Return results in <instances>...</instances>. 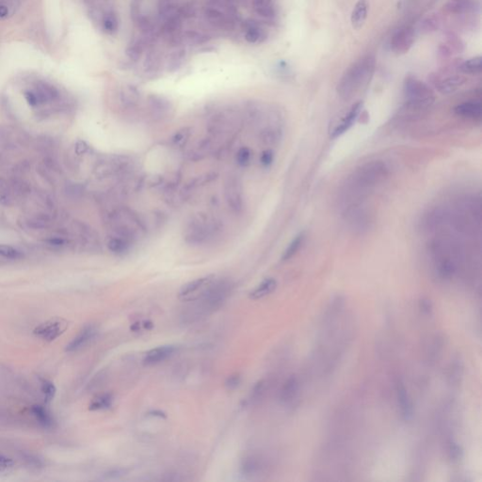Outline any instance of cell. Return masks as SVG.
<instances>
[{
    "label": "cell",
    "instance_id": "cell-32",
    "mask_svg": "<svg viewBox=\"0 0 482 482\" xmlns=\"http://www.w3.org/2000/svg\"><path fill=\"white\" fill-rule=\"evenodd\" d=\"M460 70L465 75H478L482 71V58L480 56L465 60L460 66Z\"/></svg>",
    "mask_w": 482,
    "mask_h": 482
},
{
    "label": "cell",
    "instance_id": "cell-4",
    "mask_svg": "<svg viewBox=\"0 0 482 482\" xmlns=\"http://www.w3.org/2000/svg\"><path fill=\"white\" fill-rule=\"evenodd\" d=\"M218 230V222L206 214L198 213L186 222L183 237L187 244L199 246L213 238Z\"/></svg>",
    "mask_w": 482,
    "mask_h": 482
},
{
    "label": "cell",
    "instance_id": "cell-38",
    "mask_svg": "<svg viewBox=\"0 0 482 482\" xmlns=\"http://www.w3.org/2000/svg\"><path fill=\"white\" fill-rule=\"evenodd\" d=\"M41 389L45 397V403H49L55 398V395L57 392L56 386L47 379H41Z\"/></svg>",
    "mask_w": 482,
    "mask_h": 482
},
{
    "label": "cell",
    "instance_id": "cell-44",
    "mask_svg": "<svg viewBox=\"0 0 482 482\" xmlns=\"http://www.w3.org/2000/svg\"><path fill=\"white\" fill-rule=\"evenodd\" d=\"M12 202V195L6 182L0 179V203L3 205H10Z\"/></svg>",
    "mask_w": 482,
    "mask_h": 482
},
{
    "label": "cell",
    "instance_id": "cell-54",
    "mask_svg": "<svg viewBox=\"0 0 482 482\" xmlns=\"http://www.w3.org/2000/svg\"><path fill=\"white\" fill-rule=\"evenodd\" d=\"M88 148H89V147H88V145H87L85 142H79L77 144V148H76V150H77V154H85V153L87 152Z\"/></svg>",
    "mask_w": 482,
    "mask_h": 482
},
{
    "label": "cell",
    "instance_id": "cell-33",
    "mask_svg": "<svg viewBox=\"0 0 482 482\" xmlns=\"http://www.w3.org/2000/svg\"><path fill=\"white\" fill-rule=\"evenodd\" d=\"M30 411L33 412V415L36 417L40 425H42L44 428H51L54 424L53 418L44 407L33 405Z\"/></svg>",
    "mask_w": 482,
    "mask_h": 482
},
{
    "label": "cell",
    "instance_id": "cell-24",
    "mask_svg": "<svg viewBox=\"0 0 482 482\" xmlns=\"http://www.w3.org/2000/svg\"><path fill=\"white\" fill-rule=\"evenodd\" d=\"M277 281L273 278H269L264 280L263 282L259 283L258 286L250 293V299L251 300H260L264 297L270 295L274 290H276Z\"/></svg>",
    "mask_w": 482,
    "mask_h": 482
},
{
    "label": "cell",
    "instance_id": "cell-31",
    "mask_svg": "<svg viewBox=\"0 0 482 482\" xmlns=\"http://www.w3.org/2000/svg\"><path fill=\"white\" fill-rule=\"evenodd\" d=\"M140 101V93L134 87H128L121 92V103L123 107L131 109L136 107Z\"/></svg>",
    "mask_w": 482,
    "mask_h": 482
},
{
    "label": "cell",
    "instance_id": "cell-13",
    "mask_svg": "<svg viewBox=\"0 0 482 482\" xmlns=\"http://www.w3.org/2000/svg\"><path fill=\"white\" fill-rule=\"evenodd\" d=\"M216 148H217V144H216L215 137L211 135V137H208V138H205V139L201 140L194 146V148L190 150L189 157L193 161L201 160V159L206 157L207 155L212 154Z\"/></svg>",
    "mask_w": 482,
    "mask_h": 482
},
{
    "label": "cell",
    "instance_id": "cell-40",
    "mask_svg": "<svg viewBox=\"0 0 482 482\" xmlns=\"http://www.w3.org/2000/svg\"><path fill=\"white\" fill-rule=\"evenodd\" d=\"M103 27L105 31L110 33V34H112V33L117 31V29H118V19H117L114 13H107L104 16Z\"/></svg>",
    "mask_w": 482,
    "mask_h": 482
},
{
    "label": "cell",
    "instance_id": "cell-1",
    "mask_svg": "<svg viewBox=\"0 0 482 482\" xmlns=\"http://www.w3.org/2000/svg\"><path fill=\"white\" fill-rule=\"evenodd\" d=\"M388 168L383 161L374 160L357 168L341 188L340 205L347 211L362 205L363 200L385 179Z\"/></svg>",
    "mask_w": 482,
    "mask_h": 482
},
{
    "label": "cell",
    "instance_id": "cell-6",
    "mask_svg": "<svg viewBox=\"0 0 482 482\" xmlns=\"http://www.w3.org/2000/svg\"><path fill=\"white\" fill-rule=\"evenodd\" d=\"M403 90L408 105L412 109L428 108L434 102V94L431 88L415 77L406 78Z\"/></svg>",
    "mask_w": 482,
    "mask_h": 482
},
{
    "label": "cell",
    "instance_id": "cell-34",
    "mask_svg": "<svg viewBox=\"0 0 482 482\" xmlns=\"http://www.w3.org/2000/svg\"><path fill=\"white\" fill-rule=\"evenodd\" d=\"M191 135L190 128L188 127H184L181 128L175 132L172 139H171V143L175 148H182L186 145V142H188L189 138Z\"/></svg>",
    "mask_w": 482,
    "mask_h": 482
},
{
    "label": "cell",
    "instance_id": "cell-18",
    "mask_svg": "<svg viewBox=\"0 0 482 482\" xmlns=\"http://www.w3.org/2000/svg\"><path fill=\"white\" fill-rule=\"evenodd\" d=\"M397 396H398V402H399L401 416L405 421L411 420L412 417V405H411V399L406 390L405 386L403 385L401 382H399L397 386Z\"/></svg>",
    "mask_w": 482,
    "mask_h": 482
},
{
    "label": "cell",
    "instance_id": "cell-41",
    "mask_svg": "<svg viewBox=\"0 0 482 482\" xmlns=\"http://www.w3.org/2000/svg\"><path fill=\"white\" fill-rule=\"evenodd\" d=\"M144 49V44L143 42H137L133 45H130L128 48L126 49V55L131 60H138L139 58L142 57V52Z\"/></svg>",
    "mask_w": 482,
    "mask_h": 482
},
{
    "label": "cell",
    "instance_id": "cell-51",
    "mask_svg": "<svg viewBox=\"0 0 482 482\" xmlns=\"http://www.w3.org/2000/svg\"><path fill=\"white\" fill-rule=\"evenodd\" d=\"M126 470L118 468V469L110 470L107 474H105L106 478H118L121 476H124L126 474Z\"/></svg>",
    "mask_w": 482,
    "mask_h": 482
},
{
    "label": "cell",
    "instance_id": "cell-35",
    "mask_svg": "<svg viewBox=\"0 0 482 482\" xmlns=\"http://www.w3.org/2000/svg\"><path fill=\"white\" fill-rule=\"evenodd\" d=\"M209 37L196 31H186L181 35V43L187 45H202L209 41Z\"/></svg>",
    "mask_w": 482,
    "mask_h": 482
},
{
    "label": "cell",
    "instance_id": "cell-14",
    "mask_svg": "<svg viewBox=\"0 0 482 482\" xmlns=\"http://www.w3.org/2000/svg\"><path fill=\"white\" fill-rule=\"evenodd\" d=\"M216 177H217V174L208 173V174H202L200 176L193 178L188 183H186V186L181 189L180 193H179V198L182 201L187 199L194 190L199 188L200 186H205L206 184L215 180Z\"/></svg>",
    "mask_w": 482,
    "mask_h": 482
},
{
    "label": "cell",
    "instance_id": "cell-9",
    "mask_svg": "<svg viewBox=\"0 0 482 482\" xmlns=\"http://www.w3.org/2000/svg\"><path fill=\"white\" fill-rule=\"evenodd\" d=\"M68 322L63 318H55L41 324L33 331L34 334L45 341H53L65 333L68 328Z\"/></svg>",
    "mask_w": 482,
    "mask_h": 482
},
{
    "label": "cell",
    "instance_id": "cell-2",
    "mask_svg": "<svg viewBox=\"0 0 482 482\" xmlns=\"http://www.w3.org/2000/svg\"><path fill=\"white\" fill-rule=\"evenodd\" d=\"M376 66L373 56H366L350 66L337 85V92L343 99H349L371 79Z\"/></svg>",
    "mask_w": 482,
    "mask_h": 482
},
{
    "label": "cell",
    "instance_id": "cell-11",
    "mask_svg": "<svg viewBox=\"0 0 482 482\" xmlns=\"http://www.w3.org/2000/svg\"><path fill=\"white\" fill-rule=\"evenodd\" d=\"M215 280V275H206V276L197 278L193 281H190L181 287L179 292V297L184 301H194L197 297L204 291L206 286Z\"/></svg>",
    "mask_w": 482,
    "mask_h": 482
},
{
    "label": "cell",
    "instance_id": "cell-43",
    "mask_svg": "<svg viewBox=\"0 0 482 482\" xmlns=\"http://www.w3.org/2000/svg\"><path fill=\"white\" fill-rule=\"evenodd\" d=\"M251 152L248 147H241L237 154V162L240 166H247L251 161Z\"/></svg>",
    "mask_w": 482,
    "mask_h": 482
},
{
    "label": "cell",
    "instance_id": "cell-22",
    "mask_svg": "<svg viewBox=\"0 0 482 482\" xmlns=\"http://www.w3.org/2000/svg\"><path fill=\"white\" fill-rule=\"evenodd\" d=\"M132 245H133V243L128 239L120 237V236H117L114 234L108 240L109 250L111 252L118 254V255H122V254L128 252Z\"/></svg>",
    "mask_w": 482,
    "mask_h": 482
},
{
    "label": "cell",
    "instance_id": "cell-7",
    "mask_svg": "<svg viewBox=\"0 0 482 482\" xmlns=\"http://www.w3.org/2000/svg\"><path fill=\"white\" fill-rule=\"evenodd\" d=\"M240 124L241 119L238 111L227 110L213 116L208 122L207 129L211 135L219 138L221 136L230 135L237 131Z\"/></svg>",
    "mask_w": 482,
    "mask_h": 482
},
{
    "label": "cell",
    "instance_id": "cell-28",
    "mask_svg": "<svg viewBox=\"0 0 482 482\" xmlns=\"http://www.w3.org/2000/svg\"><path fill=\"white\" fill-rule=\"evenodd\" d=\"M261 469V461L255 455L245 457L241 463V472L244 476L256 475Z\"/></svg>",
    "mask_w": 482,
    "mask_h": 482
},
{
    "label": "cell",
    "instance_id": "cell-47",
    "mask_svg": "<svg viewBox=\"0 0 482 482\" xmlns=\"http://www.w3.org/2000/svg\"><path fill=\"white\" fill-rule=\"evenodd\" d=\"M264 390H265V382L263 380H261V381L258 382L256 385L253 387L252 392H251V399H253V400L259 399L262 396Z\"/></svg>",
    "mask_w": 482,
    "mask_h": 482
},
{
    "label": "cell",
    "instance_id": "cell-5",
    "mask_svg": "<svg viewBox=\"0 0 482 482\" xmlns=\"http://www.w3.org/2000/svg\"><path fill=\"white\" fill-rule=\"evenodd\" d=\"M231 291V284L227 281H213L209 283L204 291L197 297L196 300L199 302L196 312V316L206 315L212 313L219 309L224 303L227 297Z\"/></svg>",
    "mask_w": 482,
    "mask_h": 482
},
{
    "label": "cell",
    "instance_id": "cell-48",
    "mask_svg": "<svg viewBox=\"0 0 482 482\" xmlns=\"http://www.w3.org/2000/svg\"><path fill=\"white\" fill-rule=\"evenodd\" d=\"M240 381H241V378L239 375H233L231 377H229L226 382H225V385L227 388L229 389H235L237 388L239 384H240Z\"/></svg>",
    "mask_w": 482,
    "mask_h": 482
},
{
    "label": "cell",
    "instance_id": "cell-26",
    "mask_svg": "<svg viewBox=\"0 0 482 482\" xmlns=\"http://www.w3.org/2000/svg\"><path fill=\"white\" fill-rule=\"evenodd\" d=\"M282 139V130L278 126H267L260 131L259 140L265 145H275Z\"/></svg>",
    "mask_w": 482,
    "mask_h": 482
},
{
    "label": "cell",
    "instance_id": "cell-19",
    "mask_svg": "<svg viewBox=\"0 0 482 482\" xmlns=\"http://www.w3.org/2000/svg\"><path fill=\"white\" fill-rule=\"evenodd\" d=\"M368 9H369L368 0H358L350 16L351 25L354 26V29H360L364 26L367 19Z\"/></svg>",
    "mask_w": 482,
    "mask_h": 482
},
{
    "label": "cell",
    "instance_id": "cell-56",
    "mask_svg": "<svg viewBox=\"0 0 482 482\" xmlns=\"http://www.w3.org/2000/svg\"><path fill=\"white\" fill-rule=\"evenodd\" d=\"M453 1H455V2H462L463 0H453Z\"/></svg>",
    "mask_w": 482,
    "mask_h": 482
},
{
    "label": "cell",
    "instance_id": "cell-12",
    "mask_svg": "<svg viewBox=\"0 0 482 482\" xmlns=\"http://www.w3.org/2000/svg\"><path fill=\"white\" fill-rule=\"evenodd\" d=\"M363 109V102H357L354 104L352 108L348 111L347 115L343 118L340 123L334 128L332 133V138L336 139L338 137L345 134L348 129L354 125V122L357 120L358 116L360 115L361 111Z\"/></svg>",
    "mask_w": 482,
    "mask_h": 482
},
{
    "label": "cell",
    "instance_id": "cell-45",
    "mask_svg": "<svg viewBox=\"0 0 482 482\" xmlns=\"http://www.w3.org/2000/svg\"><path fill=\"white\" fill-rule=\"evenodd\" d=\"M274 159V154L271 150L264 151L260 156V162L264 167H270Z\"/></svg>",
    "mask_w": 482,
    "mask_h": 482
},
{
    "label": "cell",
    "instance_id": "cell-25",
    "mask_svg": "<svg viewBox=\"0 0 482 482\" xmlns=\"http://www.w3.org/2000/svg\"><path fill=\"white\" fill-rule=\"evenodd\" d=\"M206 17L207 20L215 26H219L220 28H226L230 29L233 26V23L227 17H225L224 14L219 12V10L214 9V8H209L206 9Z\"/></svg>",
    "mask_w": 482,
    "mask_h": 482
},
{
    "label": "cell",
    "instance_id": "cell-42",
    "mask_svg": "<svg viewBox=\"0 0 482 482\" xmlns=\"http://www.w3.org/2000/svg\"><path fill=\"white\" fill-rule=\"evenodd\" d=\"M159 62H160V58L158 57L157 53L149 52L144 62L145 70L147 72L155 71L159 66Z\"/></svg>",
    "mask_w": 482,
    "mask_h": 482
},
{
    "label": "cell",
    "instance_id": "cell-21",
    "mask_svg": "<svg viewBox=\"0 0 482 482\" xmlns=\"http://www.w3.org/2000/svg\"><path fill=\"white\" fill-rule=\"evenodd\" d=\"M466 82V78L463 76H451L444 78L437 85V89L443 94H449L456 91L460 87Z\"/></svg>",
    "mask_w": 482,
    "mask_h": 482
},
{
    "label": "cell",
    "instance_id": "cell-53",
    "mask_svg": "<svg viewBox=\"0 0 482 482\" xmlns=\"http://www.w3.org/2000/svg\"><path fill=\"white\" fill-rule=\"evenodd\" d=\"M10 13V8L6 3H0V18H6Z\"/></svg>",
    "mask_w": 482,
    "mask_h": 482
},
{
    "label": "cell",
    "instance_id": "cell-36",
    "mask_svg": "<svg viewBox=\"0 0 482 482\" xmlns=\"http://www.w3.org/2000/svg\"><path fill=\"white\" fill-rule=\"evenodd\" d=\"M112 401H113V398H112L111 395H109V394L102 395V396H100V397H98L97 399L92 400L89 409L90 411L108 409L112 404Z\"/></svg>",
    "mask_w": 482,
    "mask_h": 482
},
{
    "label": "cell",
    "instance_id": "cell-17",
    "mask_svg": "<svg viewBox=\"0 0 482 482\" xmlns=\"http://www.w3.org/2000/svg\"><path fill=\"white\" fill-rule=\"evenodd\" d=\"M176 350H177V347L173 345L155 347L147 352L144 358V363L146 365H154V364L160 363L162 361L166 360L170 356H172Z\"/></svg>",
    "mask_w": 482,
    "mask_h": 482
},
{
    "label": "cell",
    "instance_id": "cell-29",
    "mask_svg": "<svg viewBox=\"0 0 482 482\" xmlns=\"http://www.w3.org/2000/svg\"><path fill=\"white\" fill-rule=\"evenodd\" d=\"M253 8L258 15L265 18H272L275 15V8L272 0H253Z\"/></svg>",
    "mask_w": 482,
    "mask_h": 482
},
{
    "label": "cell",
    "instance_id": "cell-27",
    "mask_svg": "<svg viewBox=\"0 0 482 482\" xmlns=\"http://www.w3.org/2000/svg\"><path fill=\"white\" fill-rule=\"evenodd\" d=\"M245 39L250 44H255L264 38L263 29L254 21H248L244 24Z\"/></svg>",
    "mask_w": 482,
    "mask_h": 482
},
{
    "label": "cell",
    "instance_id": "cell-49",
    "mask_svg": "<svg viewBox=\"0 0 482 482\" xmlns=\"http://www.w3.org/2000/svg\"><path fill=\"white\" fill-rule=\"evenodd\" d=\"M449 454L451 460L453 461H458L462 457V450L461 447L457 444H450Z\"/></svg>",
    "mask_w": 482,
    "mask_h": 482
},
{
    "label": "cell",
    "instance_id": "cell-39",
    "mask_svg": "<svg viewBox=\"0 0 482 482\" xmlns=\"http://www.w3.org/2000/svg\"><path fill=\"white\" fill-rule=\"evenodd\" d=\"M0 256L9 260H18L22 258L23 254L21 251L12 246L0 244Z\"/></svg>",
    "mask_w": 482,
    "mask_h": 482
},
{
    "label": "cell",
    "instance_id": "cell-30",
    "mask_svg": "<svg viewBox=\"0 0 482 482\" xmlns=\"http://www.w3.org/2000/svg\"><path fill=\"white\" fill-rule=\"evenodd\" d=\"M304 240H305V234L303 232L300 233L290 242V244L287 246L285 251H283L282 260L286 261V260H290V258H293L302 248V245L304 243Z\"/></svg>",
    "mask_w": 482,
    "mask_h": 482
},
{
    "label": "cell",
    "instance_id": "cell-15",
    "mask_svg": "<svg viewBox=\"0 0 482 482\" xmlns=\"http://www.w3.org/2000/svg\"><path fill=\"white\" fill-rule=\"evenodd\" d=\"M454 111L457 115L463 118L479 120L481 118V103L479 101H466L457 105Z\"/></svg>",
    "mask_w": 482,
    "mask_h": 482
},
{
    "label": "cell",
    "instance_id": "cell-37",
    "mask_svg": "<svg viewBox=\"0 0 482 482\" xmlns=\"http://www.w3.org/2000/svg\"><path fill=\"white\" fill-rule=\"evenodd\" d=\"M186 57V51L185 50H178L175 51L170 56L169 61H168V68L170 71H175L180 67L182 63L185 60Z\"/></svg>",
    "mask_w": 482,
    "mask_h": 482
},
{
    "label": "cell",
    "instance_id": "cell-46",
    "mask_svg": "<svg viewBox=\"0 0 482 482\" xmlns=\"http://www.w3.org/2000/svg\"><path fill=\"white\" fill-rule=\"evenodd\" d=\"M419 308L424 315H431L432 312V304L429 299L423 298L419 301Z\"/></svg>",
    "mask_w": 482,
    "mask_h": 482
},
{
    "label": "cell",
    "instance_id": "cell-55",
    "mask_svg": "<svg viewBox=\"0 0 482 482\" xmlns=\"http://www.w3.org/2000/svg\"><path fill=\"white\" fill-rule=\"evenodd\" d=\"M49 244L54 246V247H60V246L65 244V241L60 238H53V239L49 240Z\"/></svg>",
    "mask_w": 482,
    "mask_h": 482
},
{
    "label": "cell",
    "instance_id": "cell-8",
    "mask_svg": "<svg viewBox=\"0 0 482 482\" xmlns=\"http://www.w3.org/2000/svg\"><path fill=\"white\" fill-rule=\"evenodd\" d=\"M225 199L227 205L235 214H240L244 208L243 187L240 180L236 176L229 177L225 183Z\"/></svg>",
    "mask_w": 482,
    "mask_h": 482
},
{
    "label": "cell",
    "instance_id": "cell-50",
    "mask_svg": "<svg viewBox=\"0 0 482 482\" xmlns=\"http://www.w3.org/2000/svg\"><path fill=\"white\" fill-rule=\"evenodd\" d=\"M14 466V462L12 459L0 455V471H6Z\"/></svg>",
    "mask_w": 482,
    "mask_h": 482
},
{
    "label": "cell",
    "instance_id": "cell-3",
    "mask_svg": "<svg viewBox=\"0 0 482 482\" xmlns=\"http://www.w3.org/2000/svg\"><path fill=\"white\" fill-rule=\"evenodd\" d=\"M109 224L114 235L126 238L132 243L145 235V227L140 217L125 206L117 207L110 213Z\"/></svg>",
    "mask_w": 482,
    "mask_h": 482
},
{
    "label": "cell",
    "instance_id": "cell-23",
    "mask_svg": "<svg viewBox=\"0 0 482 482\" xmlns=\"http://www.w3.org/2000/svg\"><path fill=\"white\" fill-rule=\"evenodd\" d=\"M298 391H299V381L295 376H292L284 382L283 388L281 390V394H280L281 401L284 404L290 403L296 398Z\"/></svg>",
    "mask_w": 482,
    "mask_h": 482
},
{
    "label": "cell",
    "instance_id": "cell-20",
    "mask_svg": "<svg viewBox=\"0 0 482 482\" xmlns=\"http://www.w3.org/2000/svg\"><path fill=\"white\" fill-rule=\"evenodd\" d=\"M95 334H97V329L94 328L93 326L86 327L80 332V334H78V335L73 339L69 345H67L66 351L72 352V351H76L77 349L81 348L89 341L91 340L95 336Z\"/></svg>",
    "mask_w": 482,
    "mask_h": 482
},
{
    "label": "cell",
    "instance_id": "cell-16",
    "mask_svg": "<svg viewBox=\"0 0 482 482\" xmlns=\"http://www.w3.org/2000/svg\"><path fill=\"white\" fill-rule=\"evenodd\" d=\"M149 110L152 115L156 118H164L172 110V104L164 97L151 95L148 98Z\"/></svg>",
    "mask_w": 482,
    "mask_h": 482
},
{
    "label": "cell",
    "instance_id": "cell-10",
    "mask_svg": "<svg viewBox=\"0 0 482 482\" xmlns=\"http://www.w3.org/2000/svg\"><path fill=\"white\" fill-rule=\"evenodd\" d=\"M414 43V31L411 27H404L394 34L390 47L394 53L398 55L406 54L411 49Z\"/></svg>",
    "mask_w": 482,
    "mask_h": 482
},
{
    "label": "cell",
    "instance_id": "cell-52",
    "mask_svg": "<svg viewBox=\"0 0 482 482\" xmlns=\"http://www.w3.org/2000/svg\"><path fill=\"white\" fill-rule=\"evenodd\" d=\"M180 14L185 17V18H187V17H191L194 14V10L193 8L189 6H184L180 10Z\"/></svg>",
    "mask_w": 482,
    "mask_h": 482
}]
</instances>
